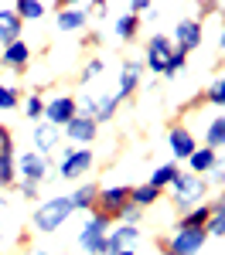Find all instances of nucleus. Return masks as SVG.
I'll return each instance as SVG.
<instances>
[{"label":"nucleus","mask_w":225,"mask_h":255,"mask_svg":"<svg viewBox=\"0 0 225 255\" xmlns=\"http://www.w3.org/2000/svg\"><path fill=\"white\" fill-rule=\"evenodd\" d=\"M68 218H72V201L68 197H48V201H41L38 208L31 211V225L41 235H51V232H58Z\"/></svg>","instance_id":"obj_1"},{"label":"nucleus","mask_w":225,"mask_h":255,"mask_svg":"<svg viewBox=\"0 0 225 255\" xmlns=\"http://www.w3.org/2000/svg\"><path fill=\"white\" fill-rule=\"evenodd\" d=\"M65 136L72 139V143H79V146H89L92 139L99 136V123L79 113V116H75L72 123H68V126H65Z\"/></svg>","instance_id":"obj_15"},{"label":"nucleus","mask_w":225,"mask_h":255,"mask_svg":"<svg viewBox=\"0 0 225 255\" xmlns=\"http://www.w3.org/2000/svg\"><path fill=\"white\" fill-rule=\"evenodd\" d=\"M113 232V218L102 215V211H92L89 215V221L82 225L79 232V249L85 255H102V249H106V235Z\"/></svg>","instance_id":"obj_2"},{"label":"nucleus","mask_w":225,"mask_h":255,"mask_svg":"<svg viewBox=\"0 0 225 255\" xmlns=\"http://www.w3.org/2000/svg\"><path fill=\"white\" fill-rule=\"evenodd\" d=\"M102 72H106V61H102V58H92L89 65H85V68H82V75H79V79H82V82H96V79L102 75Z\"/></svg>","instance_id":"obj_34"},{"label":"nucleus","mask_w":225,"mask_h":255,"mask_svg":"<svg viewBox=\"0 0 225 255\" xmlns=\"http://www.w3.org/2000/svg\"><path fill=\"white\" fill-rule=\"evenodd\" d=\"M222 197H225V194H222Z\"/></svg>","instance_id":"obj_44"},{"label":"nucleus","mask_w":225,"mask_h":255,"mask_svg":"<svg viewBox=\"0 0 225 255\" xmlns=\"http://www.w3.org/2000/svg\"><path fill=\"white\" fill-rule=\"evenodd\" d=\"M161 197H164V191L150 187V184H137V187L130 191V204H137L140 211H147V208H154V204H157Z\"/></svg>","instance_id":"obj_23"},{"label":"nucleus","mask_w":225,"mask_h":255,"mask_svg":"<svg viewBox=\"0 0 225 255\" xmlns=\"http://www.w3.org/2000/svg\"><path fill=\"white\" fill-rule=\"evenodd\" d=\"M89 10H96V3H61V10H58V17H55V27L58 31H85V24H89Z\"/></svg>","instance_id":"obj_11"},{"label":"nucleus","mask_w":225,"mask_h":255,"mask_svg":"<svg viewBox=\"0 0 225 255\" xmlns=\"http://www.w3.org/2000/svg\"><path fill=\"white\" fill-rule=\"evenodd\" d=\"M92 163H96V153H92L89 146H72V150H65V157H61L58 174L65 177V180H79L82 174L92 170Z\"/></svg>","instance_id":"obj_8"},{"label":"nucleus","mask_w":225,"mask_h":255,"mask_svg":"<svg viewBox=\"0 0 225 255\" xmlns=\"http://www.w3.org/2000/svg\"><path fill=\"white\" fill-rule=\"evenodd\" d=\"M0 65L10 68V72H24V68L31 65V44L24 38L14 41V44H7V48L0 51Z\"/></svg>","instance_id":"obj_16"},{"label":"nucleus","mask_w":225,"mask_h":255,"mask_svg":"<svg viewBox=\"0 0 225 255\" xmlns=\"http://www.w3.org/2000/svg\"><path fill=\"white\" fill-rule=\"evenodd\" d=\"M17 102H20V89L17 85H3V82H0V113L17 109Z\"/></svg>","instance_id":"obj_29"},{"label":"nucleus","mask_w":225,"mask_h":255,"mask_svg":"<svg viewBox=\"0 0 225 255\" xmlns=\"http://www.w3.org/2000/svg\"><path fill=\"white\" fill-rule=\"evenodd\" d=\"M205 146L208 150H225V116H215L208 123V129H205Z\"/></svg>","instance_id":"obj_26"},{"label":"nucleus","mask_w":225,"mask_h":255,"mask_svg":"<svg viewBox=\"0 0 225 255\" xmlns=\"http://www.w3.org/2000/svg\"><path fill=\"white\" fill-rule=\"evenodd\" d=\"M120 255H137V252H133V249H123V252Z\"/></svg>","instance_id":"obj_42"},{"label":"nucleus","mask_w":225,"mask_h":255,"mask_svg":"<svg viewBox=\"0 0 225 255\" xmlns=\"http://www.w3.org/2000/svg\"><path fill=\"white\" fill-rule=\"evenodd\" d=\"M202 38H205V27H202L198 17H181L178 24H174V34H171L174 48L184 51V55H191L195 48H202Z\"/></svg>","instance_id":"obj_9"},{"label":"nucleus","mask_w":225,"mask_h":255,"mask_svg":"<svg viewBox=\"0 0 225 255\" xmlns=\"http://www.w3.org/2000/svg\"><path fill=\"white\" fill-rule=\"evenodd\" d=\"M137 238H140V232H137L133 225H116V228L106 235V249H102V255H120L123 249H133Z\"/></svg>","instance_id":"obj_17"},{"label":"nucleus","mask_w":225,"mask_h":255,"mask_svg":"<svg viewBox=\"0 0 225 255\" xmlns=\"http://www.w3.org/2000/svg\"><path fill=\"white\" fill-rule=\"evenodd\" d=\"M171 191V201L188 211V208H195V204H202V197L208 194V180L205 177H195V174H178V180L167 187Z\"/></svg>","instance_id":"obj_3"},{"label":"nucleus","mask_w":225,"mask_h":255,"mask_svg":"<svg viewBox=\"0 0 225 255\" xmlns=\"http://www.w3.org/2000/svg\"><path fill=\"white\" fill-rule=\"evenodd\" d=\"M113 31H116L120 41H137V34H140V17L130 14V10H123L120 17L113 20Z\"/></svg>","instance_id":"obj_22"},{"label":"nucleus","mask_w":225,"mask_h":255,"mask_svg":"<svg viewBox=\"0 0 225 255\" xmlns=\"http://www.w3.org/2000/svg\"><path fill=\"white\" fill-rule=\"evenodd\" d=\"M44 7H48V3H41V0H17V3H14V14H17L20 24H24V20L44 17Z\"/></svg>","instance_id":"obj_28"},{"label":"nucleus","mask_w":225,"mask_h":255,"mask_svg":"<svg viewBox=\"0 0 225 255\" xmlns=\"http://www.w3.org/2000/svg\"><path fill=\"white\" fill-rule=\"evenodd\" d=\"M14 180H17V167H14V160L0 163V187H14Z\"/></svg>","instance_id":"obj_35"},{"label":"nucleus","mask_w":225,"mask_h":255,"mask_svg":"<svg viewBox=\"0 0 225 255\" xmlns=\"http://www.w3.org/2000/svg\"><path fill=\"white\" fill-rule=\"evenodd\" d=\"M79 113L82 116H89V119H96V123H109V119L120 113V99L113 96H85L82 99V106H79Z\"/></svg>","instance_id":"obj_10"},{"label":"nucleus","mask_w":225,"mask_h":255,"mask_svg":"<svg viewBox=\"0 0 225 255\" xmlns=\"http://www.w3.org/2000/svg\"><path fill=\"white\" fill-rule=\"evenodd\" d=\"M184 65H188V55L174 48V55H171V61H167V68H164V79H178V75L184 72Z\"/></svg>","instance_id":"obj_33"},{"label":"nucleus","mask_w":225,"mask_h":255,"mask_svg":"<svg viewBox=\"0 0 225 255\" xmlns=\"http://www.w3.org/2000/svg\"><path fill=\"white\" fill-rule=\"evenodd\" d=\"M205 232H208V235H215V238H225V197L212 201V218H208Z\"/></svg>","instance_id":"obj_27"},{"label":"nucleus","mask_w":225,"mask_h":255,"mask_svg":"<svg viewBox=\"0 0 225 255\" xmlns=\"http://www.w3.org/2000/svg\"><path fill=\"white\" fill-rule=\"evenodd\" d=\"M20 102H24V116H27V119H44V99H41L38 92L24 96Z\"/></svg>","instance_id":"obj_30"},{"label":"nucleus","mask_w":225,"mask_h":255,"mask_svg":"<svg viewBox=\"0 0 225 255\" xmlns=\"http://www.w3.org/2000/svg\"><path fill=\"white\" fill-rule=\"evenodd\" d=\"M130 184H113V187H99V201H96V211L109 215L113 221H120V215L130 208Z\"/></svg>","instance_id":"obj_6"},{"label":"nucleus","mask_w":225,"mask_h":255,"mask_svg":"<svg viewBox=\"0 0 225 255\" xmlns=\"http://www.w3.org/2000/svg\"><path fill=\"white\" fill-rule=\"evenodd\" d=\"M167 146H171V153H174L178 160H188L195 150H198V143H195V136H191V129L181 126V123L167 129Z\"/></svg>","instance_id":"obj_14"},{"label":"nucleus","mask_w":225,"mask_h":255,"mask_svg":"<svg viewBox=\"0 0 225 255\" xmlns=\"http://www.w3.org/2000/svg\"><path fill=\"white\" fill-rule=\"evenodd\" d=\"M14 167H17L20 180H27V184H41V180L48 177V170H51L48 157H41V153H34V150H27V153L14 157Z\"/></svg>","instance_id":"obj_12"},{"label":"nucleus","mask_w":225,"mask_h":255,"mask_svg":"<svg viewBox=\"0 0 225 255\" xmlns=\"http://www.w3.org/2000/svg\"><path fill=\"white\" fill-rule=\"evenodd\" d=\"M0 238H3V235H0Z\"/></svg>","instance_id":"obj_43"},{"label":"nucleus","mask_w":225,"mask_h":255,"mask_svg":"<svg viewBox=\"0 0 225 255\" xmlns=\"http://www.w3.org/2000/svg\"><path fill=\"white\" fill-rule=\"evenodd\" d=\"M205 180H208V187H225V167H215Z\"/></svg>","instance_id":"obj_37"},{"label":"nucleus","mask_w":225,"mask_h":255,"mask_svg":"<svg viewBox=\"0 0 225 255\" xmlns=\"http://www.w3.org/2000/svg\"><path fill=\"white\" fill-rule=\"evenodd\" d=\"M178 174H181V167H178V160H171V163H161L147 184H150V187H157V191H167V187L178 180Z\"/></svg>","instance_id":"obj_24"},{"label":"nucleus","mask_w":225,"mask_h":255,"mask_svg":"<svg viewBox=\"0 0 225 255\" xmlns=\"http://www.w3.org/2000/svg\"><path fill=\"white\" fill-rule=\"evenodd\" d=\"M140 218H143V211L137 208V204H130V208L120 215V225H133V228H137V225H140Z\"/></svg>","instance_id":"obj_36"},{"label":"nucleus","mask_w":225,"mask_h":255,"mask_svg":"<svg viewBox=\"0 0 225 255\" xmlns=\"http://www.w3.org/2000/svg\"><path fill=\"white\" fill-rule=\"evenodd\" d=\"M20 197H27V201H34V197H38V184H27V180H20Z\"/></svg>","instance_id":"obj_38"},{"label":"nucleus","mask_w":225,"mask_h":255,"mask_svg":"<svg viewBox=\"0 0 225 255\" xmlns=\"http://www.w3.org/2000/svg\"><path fill=\"white\" fill-rule=\"evenodd\" d=\"M188 174H195V177H208L215 167H219V153L215 150H208V146H198L191 157H188Z\"/></svg>","instance_id":"obj_19"},{"label":"nucleus","mask_w":225,"mask_h":255,"mask_svg":"<svg viewBox=\"0 0 225 255\" xmlns=\"http://www.w3.org/2000/svg\"><path fill=\"white\" fill-rule=\"evenodd\" d=\"M20 31H24V24H20V17L14 14V7H0V48L20 41Z\"/></svg>","instance_id":"obj_18"},{"label":"nucleus","mask_w":225,"mask_h":255,"mask_svg":"<svg viewBox=\"0 0 225 255\" xmlns=\"http://www.w3.org/2000/svg\"><path fill=\"white\" fill-rule=\"evenodd\" d=\"M147 7H150L147 0H133V3H130V14H137V17H140V14L147 10Z\"/></svg>","instance_id":"obj_39"},{"label":"nucleus","mask_w":225,"mask_h":255,"mask_svg":"<svg viewBox=\"0 0 225 255\" xmlns=\"http://www.w3.org/2000/svg\"><path fill=\"white\" fill-rule=\"evenodd\" d=\"M164 249H171V252L178 255H198L205 249V242H208V232L205 228H178L171 238H161Z\"/></svg>","instance_id":"obj_7"},{"label":"nucleus","mask_w":225,"mask_h":255,"mask_svg":"<svg viewBox=\"0 0 225 255\" xmlns=\"http://www.w3.org/2000/svg\"><path fill=\"white\" fill-rule=\"evenodd\" d=\"M140 79H143V61L126 58L123 61V72H120V85H116L113 96L120 99V102H130V99L137 96V89H140Z\"/></svg>","instance_id":"obj_13"},{"label":"nucleus","mask_w":225,"mask_h":255,"mask_svg":"<svg viewBox=\"0 0 225 255\" xmlns=\"http://www.w3.org/2000/svg\"><path fill=\"white\" fill-rule=\"evenodd\" d=\"M219 44H222V51H225V20H222V38H219Z\"/></svg>","instance_id":"obj_40"},{"label":"nucleus","mask_w":225,"mask_h":255,"mask_svg":"<svg viewBox=\"0 0 225 255\" xmlns=\"http://www.w3.org/2000/svg\"><path fill=\"white\" fill-rule=\"evenodd\" d=\"M205 99L212 102V106H219V109H225V75H219V79L208 85V92H205Z\"/></svg>","instance_id":"obj_31"},{"label":"nucleus","mask_w":225,"mask_h":255,"mask_svg":"<svg viewBox=\"0 0 225 255\" xmlns=\"http://www.w3.org/2000/svg\"><path fill=\"white\" fill-rule=\"evenodd\" d=\"M171 55H174V41H171V34H154V38L147 41V51H143V72L150 68L154 75H164Z\"/></svg>","instance_id":"obj_5"},{"label":"nucleus","mask_w":225,"mask_h":255,"mask_svg":"<svg viewBox=\"0 0 225 255\" xmlns=\"http://www.w3.org/2000/svg\"><path fill=\"white\" fill-rule=\"evenodd\" d=\"M7 160H14V133L0 123V163H7Z\"/></svg>","instance_id":"obj_32"},{"label":"nucleus","mask_w":225,"mask_h":255,"mask_svg":"<svg viewBox=\"0 0 225 255\" xmlns=\"http://www.w3.org/2000/svg\"><path fill=\"white\" fill-rule=\"evenodd\" d=\"M75 116H79V99L75 96H55V99L44 102V119L41 123L55 126V129H65Z\"/></svg>","instance_id":"obj_4"},{"label":"nucleus","mask_w":225,"mask_h":255,"mask_svg":"<svg viewBox=\"0 0 225 255\" xmlns=\"http://www.w3.org/2000/svg\"><path fill=\"white\" fill-rule=\"evenodd\" d=\"M208 218H212V204H195V208H188V211L181 215L178 228H205Z\"/></svg>","instance_id":"obj_25"},{"label":"nucleus","mask_w":225,"mask_h":255,"mask_svg":"<svg viewBox=\"0 0 225 255\" xmlns=\"http://www.w3.org/2000/svg\"><path fill=\"white\" fill-rule=\"evenodd\" d=\"M161 255H178V252H171V249H164V242H161Z\"/></svg>","instance_id":"obj_41"},{"label":"nucleus","mask_w":225,"mask_h":255,"mask_svg":"<svg viewBox=\"0 0 225 255\" xmlns=\"http://www.w3.org/2000/svg\"><path fill=\"white\" fill-rule=\"evenodd\" d=\"M68 201H72V211H96L99 184H82V187H75V191L68 194Z\"/></svg>","instance_id":"obj_20"},{"label":"nucleus","mask_w":225,"mask_h":255,"mask_svg":"<svg viewBox=\"0 0 225 255\" xmlns=\"http://www.w3.org/2000/svg\"><path fill=\"white\" fill-rule=\"evenodd\" d=\"M58 133H61V129H55V126H48V123H38V129L31 133V139H34V153L48 157V153L58 146Z\"/></svg>","instance_id":"obj_21"}]
</instances>
